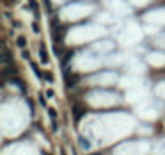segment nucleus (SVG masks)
Segmentation results:
<instances>
[{
  "instance_id": "obj_1",
  "label": "nucleus",
  "mask_w": 165,
  "mask_h": 155,
  "mask_svg": "<svg viewBox=\"0 0 165 155\" xmlns=\"http://www.w3.org/2000/svg\"><path fill=\"white\" fill-rule=\"evenodd\" d=\"M41 61H43V63H48V54H46V48L45 46H41Z\"/></svg>"
},
{
  "instance_id": "obj_2",
  "label": "nucleus",
  "mask_w": 165,
  "mask_h": 155,
  "mask_svg": "<svg viewBox=\"0 0 165 155\" xmlns=\"http://www.w3.org/2000/svg\"><path fill=\"white\" fill-rule=\"evenodd\" d=\"M80 144H82V148H85V150H89V148H91V143H89L85 137H80Z\"/></svg>"
},
{
  "instance_id": "obj_3",
  "label": "nucleus",
  "mask_w": 165,
  "mask_h": 155,
  "mask_svg": "<svg viewBox=\"0 0 165 155\" xmlns=\"http://www.w3.org/2000/svg\"><path fill=\"white\" fill-rule=\"evenodd\" d=\"M16 43H18V46H20V48H23V46H25V38L20 36V38L16 39Z\"/></svg>"
},
{
  "instance_id": "obj_4",
  "label": "nucleus",
  "mask_w": 165,
  "mask_h": 155,
  "mask_svg": "<svg viewBox=\"0 0 165 155\" xmlns=\"http://www.w3.org/2000/svg\"><path fill=\"white\" fill-rule=\"evenodd\" d=\"M30 9L37 13V4H36V0H30Z\"/></svg>"
},
{
  "instance_id": "obj_5",
  "label": "nucleus",
  "mask_w": 165,
  "mask_h": 155,
  "mask_svg": "<svg viewBox=\"0 0 165 155\" xmlns=\"http://www.w3.org/2000/svg\"><path fill=\"white\" fill-rule=\"evenodd\" d=\"M45 79H46L48 82H53V77H51V73H50V71H46V73H45Z\"/></svg>"
},
{
  "instance_id": "obj_6",
  "label": "nucleus",
  "mask_w": 165,
  "mask_h": 155,
  "mask_svg": "<svg viewBox=\"0 0 165 155\" xmlns=\"http://www.w3.org/2000/svg\"><path fill=\"white\" fill-rule=\"evenodd\" d=\"M55 116H57V114H55V111H53V109H50V118H51V119H55Z\"/></svg>"
},
{
  "instance_id": "obj_7",
  "label": "nucleus",
  "mask_w": 165,
  "mask_h": 155,
  "mask_svg": "<svg viewBox=\"0 0 165 155\" xmlns=\"http://www.w3.org/2000/svg\"><path fill=\"white\" fill-rule=\"evenodd\" d=\"M94 155H101V153H94Z\"/></svg>"
}]
</instances>
